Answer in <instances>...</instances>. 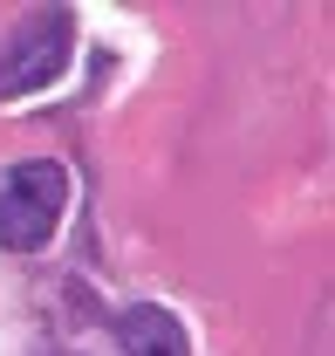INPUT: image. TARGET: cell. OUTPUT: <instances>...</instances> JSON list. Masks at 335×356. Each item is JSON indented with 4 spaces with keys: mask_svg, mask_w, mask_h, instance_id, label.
<instances>
[{
    "mask_svg": "<svg viewBox=\"0 0 335 356\" xmlns=\"http://www.w3.org/2000/svg\"><path fill=\"white\" fill-rule=\"evenodd\" d=\"M62 213H69V172L55 158H28V165L0 172V247L42 254Z\"/></svg>",
    "mask_w": 335,
    "mask_h": 356,
    "instance_id": "obj_1",
    "label": "cell"
},
{
    "mask_svg": "<svg viewBox=\"0 0 335 356\" xmlns=\"http://www.w3.org/2000/svg\"><path fill=\"white\" fill-rule=\"evenodd\" d=\"M76 55V14L69 7H35L14 21V35L0 42V96H35L48 89Z\"/></svg>",
    "mask_w": 335,
    "mask_h": 356,
    "instance_id": "obj_2",
    "label": "cell"
},
{
    "mask_svg": "<svg viewBox=\"0 0 335 356\" xmlns=\"http://www.w3.org/2000/svg\"><path fill=\"white\" fill-rule=\"evenodd\" d=\"M117 343L124 356H192V336H185V322L171 309H124L117 315Z\"/></svg>",
    "mask_w": 335,
    "mask_h": 356,
    "instance_id": "obj_3",
    "label": "cell"
}]
</instances>
